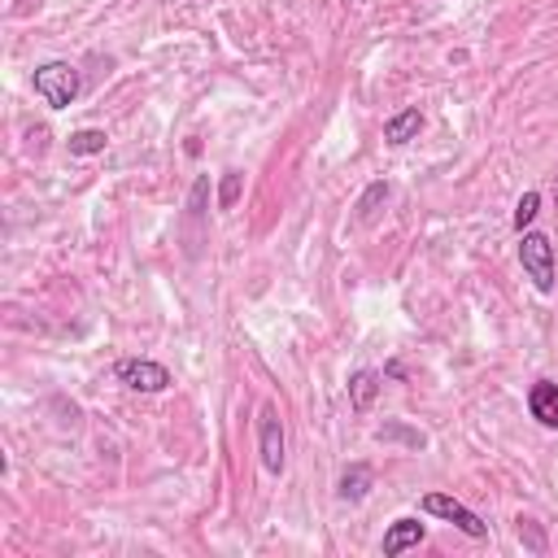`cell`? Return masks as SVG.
Listing matches in <instances>:
<instances>
[{
	"label": "cell",
	"instance_id": "7c38bea8",
	"mask_svg": "<svg viewBox=\"0 0 558 558\" xmlns=\"http://www.w3.org/2000/svg\"><path fill=\"white\" fill-rule=\"evenodd\" d=\"M379 201H388V183H384V179H379V183H371V187L362 192V201H357V218H362V222H371Z\"/></svg>",
	"mask_w": 558,
	"mask_h": 558
},
{
	"label": "cell",
	"instance_id": "30bf717a",
	"mask_svg": "<svg viewBox=\"0 0 558 558\" xmlns=\"http://www.w3.org/2000/svg\"><path fill=\"white\" fill-rule=\"evenodd\" d=\"M375 392H379V371H353L349 375V401H353V410L362 414V410H371V401H375Z\"/></svg>",
	"mask_w": 558,
	"mask_h": 558
},
{
	"label": "cell",
	"instance_id": "5bb4252c",
	"mask_svg": "<svg viewBox=\"0 0 558 558\" xmlns=\"http://www.w3.org/2000/svg\"><path fill=\"white\" fill-rule=\"evenodd\" d=\"M240 187H244V174L240 170H227L222 174V187H218V209H231L240 201Z\"/></svg>",
	"mask_w": 558,
	"mask_h": 558
},
{
	"label": "cell",
	"instance_id": "4fadbf2b",
	"mask_svg": "<svg viewBox=\"0 0 558 558\" xmlns=\"http://www.w3.org/2000/svg\"><path fill=\"white\" fill-rule=\"evenodd\" d=\"M536 209H541V192H523L519 205H514V231H527L532 218H536Z\"/></svg>",
	"mask_w": 558,
	"mask_h": 558
},
{
	"label": "cell",
	"instance_id": "9c48e42d",
	"mask_svg": "<svg viewBox=\"0 0 558 558\" xmlns=\"http://www.w3.org/2000/svg\"><path fill=\"white\" fill-rule=\"evenodd\" d=\"M418 131H423V113H418V109H401V113H392V118L384 122V140H388V144H410Z\"/></svg>",
	"mask_w": 558,
	"mask_h": 558
},
{
	"label": "cell",
	"instance_id": "e0dca14e",
	"mask_svg": "<svg viewBox=\"0 0 558 558\" xmlns=\"http://www.w3.org/2000/svg\"><path fill=\"white\" fill-rule=\"evenodd\" d=\"M554 201H558V174H554Z\"/></svg>",
	"mask_w": 558,
	"mask_h": 558
},
{
	"label": "cell",
	"instance_id": "8fae6325",
	"mask_svg": "<svg viewBox=\"0 0 558 558\" xmlns=\"http://www.w3.org/2000/svg\"><path fill=\"white\" fill-rule=\"evenodd\" d=\"M70 153L74 157H96V153H105V144H109V135L100 131V126H78V131H70Z\"/></svg>",
	"mask_w": 558,
	"mask_h": 558
},
{
	"label": "cell",
	"instance_id": "2e32d148",
	"mask_svg": "<svg viewBox=\"0 0 558 558\" xmlns=\"http://www.w3.org/2000/svg\"><path fill=\"white\" fill-rule=\"evenodd\" d=\"M519 532H527V549H536V554L545 549V541H541V527H536L532 519H519Z\"/></svg>",
	"mask_w": 558,
	"mask_h": 558
},
{
	"label": "cell",
	"instance_id": "277c9868",
	"mask_svg": "<svg viewBox=\"0 0 558 558\" xmlns=\"http://www.w3.org/2000/svg\"><path fill=\"white\" fill-rule=\"evenodd\" d=\"M113 375H118V384H126L131 392H166L174 379H170V371L161 366V362H153V357H122L118 366H113Z\"/></svg>",
	"mask_w": 558,
	"mask_h": 558
},
{
	"label": "cell",
	"instance_id": "8992f818",
	"mask_svg": "<svg viewBox=\"0 0 558 558\" xmlns=\"http://www.w3.org/2000/svg\"><path fill=\"white\" fill-rule=\"evenodd\" d=\"M427 536V527L414 519V514H401V519H392L388 523V532H384V558H397V554H405V549H414L418 541Z\"/></svg>",
	"mask_w": 558,
	"mask_h": 558
},
{
	"label": "cell",
	"instance_id": "9a60e30c",
	"mask_svg": "<svg viewBox=\"0 0 558 558\" xmlns=\"http://www.w3.org/2000/svg\"><path fill=\"white\" fill-rule=\"evenodd\" d=\"M375 436H379V440H405V445H414V449H423V432H405V427H397V423H388V427H379Z\"/></svg>",
	"mask_w": 558,
	"mask_h": 558
},
{
	"label": "cell",
	"instance_id": "7a4b0ae2",
	"mask_svg": "<svg viewBox=\"0 0 558 558\" xmlns=\"http://www.w3.org/2000/svg\"><path fill=\"white\" fill-rule=\"evenodd\" d=\"M519 266L536 292H554V244L545 231H519Z\"/></svg>",
	"mask_w": 558,
	"mask_h": 558
},
{
	"label": "cell",
	"instance_id": "5b68a950",
	"mask_svg": "<svg viewBox=\"0 0 558 558\" xmlns=\"http://www.w3.org/2000/svg\"><path fill=\"white\" fill-rule=\"evenodd\" d=\"M423 510L436 514V519H445V523H453L458 532H466V536H475V541L488 536V523H484L471 506H462L458 497H449V493H427V497H423Z\"/></svg>",
	"mask_w": 558,
	"mask_h": 558
},
{
	"label": "cell",
	"instance_id": "6da1fadb",
	"mask_svg": "<svg viewBox=\"0 0 558 558\" xmlns=\"http://www.w3.org/2000/svg\"><path fill=\"white\" fill-rule=\"evenodd\" d=\"M31 87H35V96L48 109H65V105H74V96H78L83 83H78V70L70 61H44L31 74Z\"/></svg>",
	"mask_w": 558,
	"mask_h": 558
},
{
	"label": "cell",
	"instance_id": "ba28073f",
	"mask_svg": "<svg viewBox=\"0 0 558 558\" xmlns=\"http://www.w3.org/2000/svg\"><path fill=\"white\" fill-rule=\"evenodd\" d=\"M371 488H375V471H371L366 462L344 466V471H340V480H336V497H340V501H362Z\"/></svg>",
	"mask_w": 558,
	"mask_h": 558
},
{
	"label": "cell",
	"instance_id": "52a82bcc",
	"mask_svg": "<svg viewBox=\"0 0 558 558\" xmlns=\"http://www.w3.org/2000/svg\"><path fill=\"white\" fill-rule=\"evenodd\" d=\"M527 410L541 427H558V384L554 379H536L527 388Z\"/></svg>",
	"mask_w": 558,
	"mask_h": 558
},
{
	"label": "cell",
	"instance_id": "3957f363",
	"mask_svg": "<svg viewBox=\"0 0 558 558\" xmlns=\"http://www.w3.org/2000/svg\"><path fill=\"white\" fill-rule=\"evenodd\" d=\"M257 453H262V466L270 475H279L288 466V436H283V418L279 410L266 401L262 414H257Z\"/></svg>",
	"mask_w": 558,
	"mask_h": 558
}]
</instances>
